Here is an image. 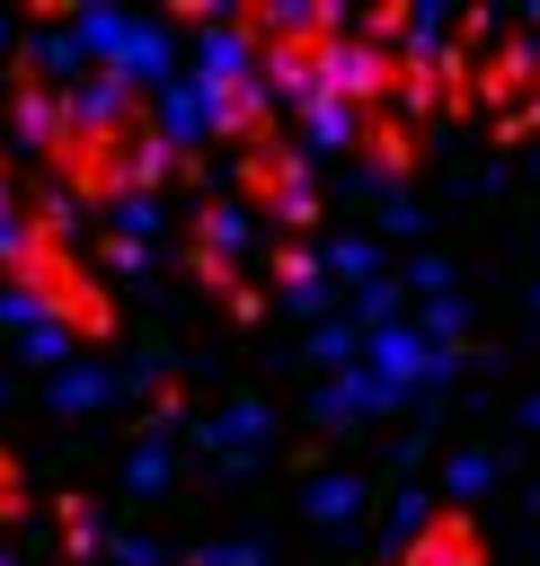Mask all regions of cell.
Returning a JSON list of instances; mask_svg holds the SVG:
<instances>
[{
    "mask_svg": "<svg viewBox=\"0 0 540 566\" xmlns=\"http://www.w3.org/2000/svg\"><path fill=\"white\" fill-rule=\"evenodd\" d=\"M469 548H478V539H469V522H434V531L407 548V566H469Z\"/></svg>",
    "mask_w": 540,
    "mask_h": 566,
    "instance_id": "obj_1",
    "label": "cell"
}]
</instances>
